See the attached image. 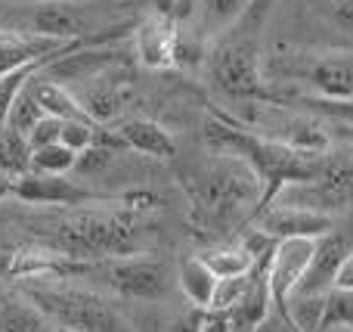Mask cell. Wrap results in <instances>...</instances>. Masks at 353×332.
Returning <instances> with one entry per match:
<instances>
[{
    "label": "cell",
    "mask_w": 353,
    "mask_h": 332,
    "mask_svg": "<svg viewBox=\"0 0 353 332\" xmlns=\"http://www.w3.org/2000/svg\"><path fill=\"white\" fill-rule=\"evenodd\" d=\"M176 286H180L183 298H186L192 308L208 311L214 302V289H217V273L211 271L205 258L199 255H189V258L180 261L176 267Z\"/></svg>",
    "instance_id": "obj_18"
},
{
    "label": "cell",
    "mask_w": 353,
    "mask_h": 332,
    "mask_svg": "<svg viewBox=\"0 0 353 332\" xmlns=\"http://www.w3.org/2000/svg\"><path fill=\"white\" fill-rule=\"evenodd\" d=\"M12 186H16V177H12V174H6V171H0V199L12 196Z\"/></svg>",
    "instance_id": "obj_36"
},
{
    "label": "cell",
    "mask_w": 353,
    "mask_h": 332,
    "mask_svg": "<svg viewBox=\"0 0 353 332\" xmlns=\"http://www.w3.org/2000/svg\"><path fill=\"white\" fill-rule=\"evenodd\" d=\"M176 19L168 10H152L134 25V50L137 59L149 72H165L174 66V47H176Z\"/></svg>",
    "instance_id": "obj_11"
},
{
    "label": "cell",
    "mask_w": 353,
    "mask_h": 332,
    "mask_svg": "<svg viewBox=\"0 0 353 332\" xmlns=\"http://www.w3.org/2000/svg\"><path fill=\"white\" fill-rule=\"evenodd\" d=\"M319 240L313 236H288V240L276 242V252L267 264L270 292H273V311L288 323V298L304 280L307 267H310L313 255H316ZM292 326V323H288Z\"/></svg>",
    "instance_id": "obj_6"
},
{
    "label": "cell",
    "mask_w": 353,
    "mask_h": 332,
    "mask_svg": "<svg viewBox=\"0 0 353 332\" xmlns=\"http://www.w3.org/2000/svg\"><path fill=\"white\" fill-rule=\"evenodd\" d=\"M118 134L128 143V149L143 153L149 159H174L176 155V140L168 128H161L152 118H130V121L118 124Z\"/></svg>",
    "instance_id": "obj_16"
},
{
    "label": "cell",
    "mask_w": 353,
    "mask_h": 332,
    "mask_svg": "<svg viewBox=\"0 0 353 332\" xmlns=\"http://www.w3.org/2000/svg\"><path fill=\"white\" fill-rule=\"evenodd\" d=\"M22 31L28 35H41V37H56V41H74V37H93L103 31H90L93 28V10L90 3H78V0H41L37 6H31L22 16Z\"/></svg>",
    "instance_id": "obj_7"
},
{
    "label": "cell",
    "mask_w": 353,
    "mask_h": 332,
    "mask_svg": "<svg viewBox=\"0 0 353 332\" xmlns=\"http://www.w3.org/2000/svg\"><path fill=\"white\" fill-rule=\"evenodd\" d=\"M335 286L338 289H353V252L344 255L341 267H338V273H335Z\"/></svg>",
    "instance_id": "obj_34"
},
{
    "label": "cell",
    "mask_w": 353,
    "mask_h": 332,
    "mask_svg": "<svg viewBox=\"0 0 353 332\" xmlns=\"http://www.w3.org/2000/svg\"><path fill=\"white\" fill-rule=\"evenodd\" d=\"M109 286L128 302H161L171 292L168 267L146 258H115L105 267Z\"/></svg>",
    "instance_id": "obj_10"
},
{
    "label": "cell",
    "mask_w": 353,
    "mask_h": 332,
    "mask_svg": "<svg viewBox=\"0 0 353 332\" xmlns=\"http://www.w3.org/2000/svg\"><path fill=\"white\" fill-rule=\"evenodd\" d=\"M53 59V56H50ZM50 59H37V62H28V66L16 68V72H6L0 75V128H6L10 121V112H12V103L19 99V93L25 90V84L31 81V75H37Z\"/></svg>",
    "instance_id": "obj_23"
},
{
    "label": "cell",
    "mask_w": 353,
    "mask_h": 332,
    "mask_svg": "<svg viewBox=\"0 0 353 332\" xmlns=\"http://www.w3.org/2000/svg\"><path fill=\"white\" fill-rule=\"evenodd\" d=\"M254 273L257 271L242 273V277H223V280H217L214 302H211V308H208V311H230L232 304H239V298H242L245 292H248V286L254 283Z\"/></svg>",
    "instance_id": "obj_29"
},
{
    "label": "cell",
    "mask_w": 353,
    "mask_h": 332,
    "mask_svg": "<svg viewBox=\"0 0 353 332\" xmlns=\"http://www.w3.org/2000/svg\"><path fill=\"white\" fill-rule=\"evenodd\" d=\"M344 255H347V240H344V236H338L335 230L319 236L316 255H313L304 280L298 283V289H294L292 295H325V292L335 286V273H338V267H341Z\"/></svg>",
    "instance_id": "obj_13"
},
{
    "label": "cell",
    "mask_w": 353,
    "mask_h": 332,
    "mask_svg": "<svg viewBox=\"0 0 353 332\" xmlns=\"http://www.w3.org/2000/svg\"><path fill=\"white\" fill-rule=\"evenodd\" d=\"M329 22L344 35H353V0H329Z\"/></svg>",
    "instance_id": "obj_32"
},
{
    "label": "cell",
    "mask_w": 353,
    "mask_h": 332,
    "mask_svg": "<svg viewBox=\"0 0 353 332\" xmlns=\"http://www.w3.org/2000/svg\"><path fill=\"white\" fill-rule=\"evenodd\" d=\"M211 75H214V84L232 99L276 103V97L270 93V87L263 84L261 56H257L254 35L232 31L230 37H223L211 53Z\"/></svg>",
    "instance_id": "obj_4"
},
{
    "label": "cell",
    "mask_w": 353,
    "mask_h": 332,
    "mask_svg": "<svg viewBox=\"0 0 353 332\" xmlns=\"http://www.w3.org/2000/svg\"><path fill=\"white\" fill-rule=\"evenodd\" d=\"M78 165V153L68 149L62 140L31 149V171L34 174H68Z\"/></svg>",
    "instance_id": "obj_22"
},
{
    "label": "cell",
    "mask_w": 353,
    "mask_h": 332,
    "mask_svg": "<svg viewBox=\"0 0 353 332\" xmlns=\"http://www.w3.org/2000/svg\"><path fill=\"white\" fill-rule=\"evenodd\" d=\"M43 115H47V112L41 109V103L31 97V93H28V84H25V90L19 93V99L12 103V112H10V121H6V128L16 130V134H22L25 140H28L31 128H34V124L41 121Z\"/></svg>",
    "instance_id": "obj_26"
},
{
    "label": "cell",
    "mask_w": 353,
    "mask_h": 332,
    "mask_svg": "<svg viewBox=\"0 0 353 332\" xmlns=\"http://www.w3.org/2000/svg\"><path fill=\"white\" fill-rule=\"evenodd\" d=\"M99 128H103V124L93 121V118H65V121H62L59 140L65 143L68 149H74V153L81 155V153H87V149L97 143Z\"/></svg>",
    "instance_id": "obj_27"
},
{
    "label": "cell",
    "mask_w": 353,
    "mask_h": 332,
    "mask_svg": "<svg viewBox=\"0 0 353 332\" xmlns=\"http://www.w3.org/2000/svg\"><path fill=\"white\" fill-rule=\"evenodd\" d=\"M199 332H230V317H226V311H205V320H201Z\"/></svg>",
    "instance_id": "obj_33"
},
{
    "label": "cell",
    "mask_w": 353,
    "mask_h": 332,
    "mask_svg": "<svg viewBox=\"0 0 353 332\" xmlns=\"http://www.w3.org/2000/svg\"><path fill=\"white\" fill-rule=\"evenodd\" d=\"M50 240L59 252L78 261H103V258H128L137 252L140 236H137L134 217L130 215H78L59 221L56 230H50Z\"/></svg>",
    "instance_id": "obj_3"
},
{
    "label": "cell",
    "mask_w": 353,
    "mask_h": 332,
    "mask_svg": "<svg viewBox=\"0 0 353 332\" xmlns=\"http://www.w3.org/2000/svg\"><path fill=\"white\" fill-rule=\"evenodd\" d=\"M50 317L37 308L34 302L22 298H3L0 302V332H53Z\"/></svg>",
    "instance_id": "obj_20"
},
{
    "label": "cell",
    "mask_w": 353,
    "mask_h": 332,
    "mask_svg": "<svg viewBox=\"0 0 353 332\" xmlns=\"http://www.w3.org/2000/svg\"><path fill=\"white\" fill-rule=\"evenodd\" d=\"M329 329H353V289L332 286L325 292L323 326H319V332H329Z\"/></svg>",
    "instance_id": "obj_25"
},
{
    "label": "cell",
    "mask_w": 353,
    "mask_h": 332,
    "mask_svg": "<svg viewBox=\"0 0 353 332\" xmlns=\"http://www.w3.org/2000/svg\"><path fill=\"white\" fill-rule=\"evenodd\" d=\"M254 332H294V329L288 326V323L282 320V317H279V314H276V311H273V314H270L267 320H263V323H261V326H257Z\"/></svg>",
    "instance_id": "obj_35"
},
{
    "label": "cell",
    "mask_w": 353,
    "mask_h": 332,
    "mask_svg": "<svg viewBox=\"0 0 353 332\" xmlns=\"http://www.w3.org/2000/svg\"><path fill=\"white\" fill-rule=\"evenodd\" d=\"M276 3H279V0H251V6L245 10L242 22H239L232 31H242V35H254L257 37V31H261V25L267 22L270 10H273Z\"/></svg>",
    "instance_id": "obj_30"
},
{
    "label": "cell",
    "mask_w": 353,
    "mask_h": 332,
    "mask_svg": "<svg viewBox=\"0 0 353 332\" xmlns=\"http://www.w3.org/2000/svg\"><path fill=\"white\" fill-rule=\"evenodd\" d=\"M270 314H273V292H270L267 264H261L254 273V283L248 286V292L239 298V304H232L226 311L230 332H254Z\"/></svg>",
    "instance_id": "obj_14"
},
{
    "label": "cell",
    "mask_w": 353,
    "mask_h": 332,
    "mask_svg": "<svg viewBox=\"0 0 353 332\" xmlns=\"http://www.w3.org/2000/svg\"><path fill=\"white\" fill-rule=\"evenodd\" d=\"M205 146L214 155H239L254 168L261 177V202H257V215L273 205L285 186L313 184L325 168V153H307L285 140H270V137L251 134L248 128L236 121V118L223 115V112H211L205 121Z\"/></svg>",
    "instance_id": "obj_1"
},
{
    "label": "cell",
    "mask_w": 353,
    "mask_h": 332,
    "mask_svg": "<svg viewBox=\"0 0 353 332\" xmlns=\"http://www.w3.org/2000/svg\"><path fill=\"white\" fill-rule=\"evenodd\" d=\"M329 332H353V329H329Z\"/></svg>",
    "instance_id": "obj_37"
},
{
    "label": "cell",
    "mask_w": 353,
    "mask_h": 332,
    "mask_svg": "<svg viewBox=\"0 0 353 332\" xmlns=\"http://www.w3.org/2000/svg\"><path fill=\"white\" fill-rule=\"evenodd\" d=\"M0 171L22 177L31 171V146L22 134L10 128H0Z\"/></svg>",
    "instance_id": "obj_21"
},
{
    "label": "cell",
    "mask_w": 353,
    "mask_h": 332,
    "mask_svg": "<svg viewBox=\"0 0 353 332\" xmlns=\"http://www.w3.org/2000/svg\"><path fill=\"white\" fill-rule=\"evenodd\" d=\"M28 298L53 323L72 332H130V326L97 295L78 289H31Z\"/></svg>",
    "instance_id": "obj_5"
},
{
    "label": "cell",
    "mask_w": 353,
    "mask_h": 332,
    "mask_svg": "<svg viewBox=\"0 0 353 332\" xmlns=\"http://www.w3.org/2000/svg\"><path fill=\"white\" fill-rule=\"evenodd\" d=\"M307 84H313L319 90V97L344 99L353 97V56L335 53V56H319L310 68L298 72Z\"/></svg>",
    "instance_id": "obj_15"
},
{
    "label": "cell",
    "mask_w": 353,
    "mask_h": 332,
    "mask_svg": "<svg viewBox=\"0 0 353 332\" xmlns=\"http://www.w3.org/2000/svg\"><path fill=\"white\" fill-rule=\"evenodd\" d=\"M59 134H62V118H56V115H43L41 121L31 128V134H28V146L31 149H37V146H47V143H56L59 140Z\"/></svg>",
    "instance_id": "obj_31"
},
{
    "label": "cell",
    "mask_w": 353,
    "mask_h": 332,
    "mask_svg": "<svg viewBox=\"0 0 353 332\" xmlns=\"http://www.w3.org/2000/svg\"><path fill=\"white\" fill-rule=\"evenodd\" d=\"M195 221L208 230L232 227L248 205L261 202V177L239 155H214V162L195 177Z\"/></svg>",
    "instance_id": "obj_2"
},
{
    "label": "cell",
    "mask_w": 353,
    "mask_h": 332,
    "mask_svg": "<svg viewBox=\"0 0 353 332\" xmlns=\"http://www.w3.org/2000/svg\"><path fill=\"white\" fill-rule=\"evenodd\" d=\"M285 205H304V208H344L353 205V155L344 159H329L313 184L285 186Z\"/></svg>",
    "instance_id": "obj_8"
},
{
    "label": "cell",
    "mask_w": 353,
    "mask_h": 332,
    "mask_svg": "<svg viewBox=\"0 0 353 332\" xmlns=\"http://www.w3.org/2000/svg\"><path fill=\"white\" fill-rule=\"evenodd\" d=\"M205 261L211 264V271L217 273V280H223V277H242V273H251V271H257V267H261V261H257L245 246L208 252Z\"/></svg>",
    "instance_id": "obj_24"
},
{
    "label": "cell",
    "mask_w": 353,
    "mask_h": 332,
    "mask_svg": "<svg viewBox=\"0 0 353 332\" xmlns=\"http://www.w3.org/2000/svg\"><path fill=\"white\" fill-rule=\"evenodd\" d=\"M248 6L251 0H199V31L208 37L232 31Z\"/></svg>",
    "instance_id": "obj_19"
},
{
    "label": "cell",
    "mask_w": 353,
    "mask_h": 332,
    "mask_svg": "<svg viewBox=\"0 0 353 332\" xmlns=\"http://www.w3.org/2000/svg\"><path fill=\"white\" fill-rule=\"evenodd\" d=\"M28 93L41 103V109L47 112V115H56V118H62V121H65V118H90V112L68 90V84H62V81H56V78H47L43 68L37 75H31Z\"/></svg>",
    "instance_id": "obj_17"
},
{
    "label": "cell",
    "mask_w": 353,
    "mask_h": 332,
    "mask_svg": "<svg viewBox=\"0 0 353 332\" xmlns=\"http://www.w3.org/2000/svg\"><path fill=\"white\" fill-rule=\"evenodd\" d=\"M257 227H261L263 233L276 236V240H288V236H313V240H319V236L335 230V221H332L329 211L282 202L279 208L270 205L267 211H261V224H257Z\"/></svg>",
    "instance_id": "obj_12"
},
{
    "label": "cell",
    "mask_w": 353,
    "mask_h": 332,
    "mask_svg": "<svg viewBox=\"0 0 353 332\" xmlns=\"http://www.w3.org/2000/svg\"><path fill=\"white\" fill-rule=\"evenodd\" d=\"M292 103L304 106L310 112H319V115H329L335 121L347 124L353 128V97H344V99H332V97H294Z\"/></svg>",
    "instance_id": "obj_28"
},
{
    "label": "cell",
    "mask_w": 353,
    "mask_h": 332,
    "mask_svg": "<svg viewBox=\"0 0 353 332\" xmlns=\"http://www.w3.org/2000/svg\"><path fill=\"white\" fill-rule=\"evenodd\" d=\"M12 196L22 199L28 205H105V202H121L118 196L109 193H97L90 186H81L78 180H68L65 174H22L16 177Z\"/></svg>",
    "instance_id": "obj_9"
}]
</instances>
